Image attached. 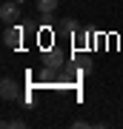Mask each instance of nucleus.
<instances>
[{
  "mask_svg": "<svg viewBox=\"0 0 123 129\" xmlns=\"http://www.w3.org/2000/svg\"><path fill=\"white\" fill-rule=\"evenodd\" d=\"M0 95H3V101H17L20 86H17L12 78H3V80H0Z\"/></svg>",
  "mask_w": 123,
  "mask_h": 129,
  "instance_id": "obj_1",
  "label": "nucleus"
},
{
  "mask_svg": "<svg viewBox=\"0 0 123 129\" xmlns=\"http://www.w3.org/2000/svg\"><path fill=\"white\" fill-rule=\"evenodd\" d=\"M20 37H23V32H20V29L9 26V29H6V35H3V43H6L9 49H17V46H20Z\"/></svg>",
  "mask_w": 123,
  "mask_h": 129,
  "instance_id": "obj_3",
  "label": "nucleus"
},
{
  "mask_svg": "<svg viewBox=\"0 0 123 129\" xmlns=\"http://www.w3.org/2000/svg\"><path fill=\"white\" fill-rule=\"evenodd\" d=\"M14 3H23V0H14Z\"/></svg>",
  "mask_w": 123,
  "mask_h": 129,
  "instance_id": "obj_6",
  "label": "nucleus"
},
{
  "mask_svg": "<svg viewBox=\"0 0 123 129\" xmlns=\"http://www.w3.org/2000/svg\"><path fill=\"white\" fill-rule=\"evenodd\" d=\"M17 6H20V3H14V0H12V3H3V6H0V20H3L6 26H12L14 20L20 17V12H17Z\"/></svg>",
  "mask_w": 123,
  "mask_h": 129,
  "instance_id": "obj_2",
  "label": "nucleus"
},
{
  "mask_svg": "<svg viewBox=\"0 0 123 129\" xmlns=\"http://www.w3.org/2000/svg\"><path fill=\"white\" fill-rule=\"evenodd\" d=\"M60 32H63V35H74V32H77V23H74V20H63Z\"/></svg>",
  "mask_w": 123,
  "mask_h": 129,
  "instance_id": "obj_5",
  "label": "nucleus"
},
{
  "mask_svg": "<svg viewBox=\"0 0 123 129\" xmlns=\"http://www.w3.org/2000/svg\"><path fill=\"white\" fill-rule=\"evenodd\" d=\"M57 3H60V0H37V12H43V14H55Z\"/></svg>",
  "mask_w": 123,
  "mask_h": 129,
  "instance_id": "obj_4",
  "label": "nucleus"
}]
</instances>
